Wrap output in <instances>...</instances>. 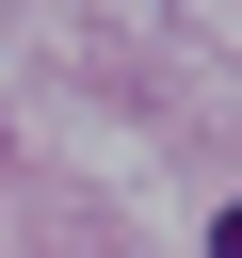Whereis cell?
Here are the masks:
<instances>
[{
    "instance_id": "6da1fadb",
    "label": "cell",
    "mask_w": 242,
    "mask_h": 258,
    "mask_svg": "<svg viewBox=\"0 0 242 258\" xmlns=\"http://www.w3.org/2000/svg\"><path fill=\"white\" fill-rule=\"evenodd\" d=\"M210 258H242V210H226V226H210Z\"/></svg>"
}]
</instances>
